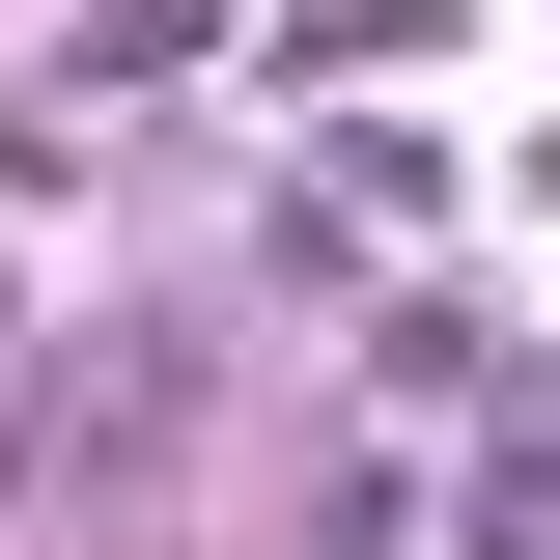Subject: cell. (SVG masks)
I'll return each instance as SVG.
<instances>
[{"mask_svg": "<svg viewBox=\"0 0 560 560\" xmlns=\"http://www.w3.org/2000/svg\"><path fill=\"white\" fill-rule=\"evenodd\" d=\"M364 393H393V420H477L504 393V308H477V280H393V308H364Z\"/></svg>", "mask_w": 560, "mask_h": 560, "instance_id": "cell-1", "label": "cell"}, {"mask_svg": "<svg viewBox=\"0 0 560 560\" xmlns=\"http://www.w3.org/2000/svg\"><path fill=\"white\" fill-rule=\"evenodd\" d=\"M224 57V0H57L28 28V84H197Z\"/></svg>", "mask_w": 560, "mask_h": 560, "instance_id": "cell-2", "label": "cell"}, {"mask_svg": "<svg viewBox=\"0 0 560 560\" xmlns=\"http://www.w3.org/2000/svg\"><path fill=\"white\" fill-rule=\"evenodd\" d=\"M477 533L560 560V393H477Z\"/></svg>", "mask_w": 560, "mask_h": 560, "instance_id": "cell-3", "label": "cell"}, {"mask_svg": "<svg viewBox=\"0 0 560 560\" xmlns=\"http://www.w3.org/2000/svg\"><path fill=\"white\" fill-rule=\"evenodd\" d=\"M337 224H420V253H448V140H420V113H337Z\"/></svg>", "mask_w": 560, "mask_h": 560, "instance_id": "cell-4", "label": "cell"}]
</instances>
